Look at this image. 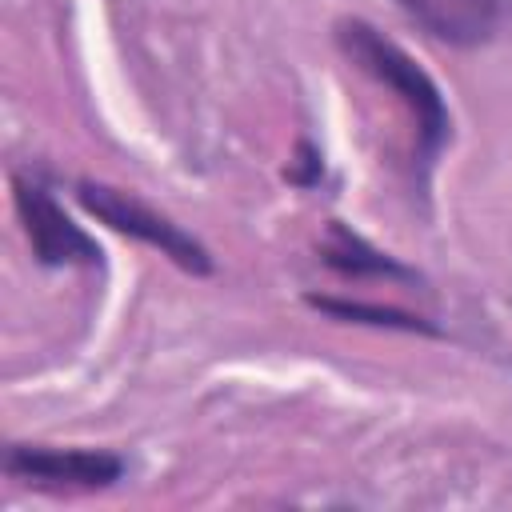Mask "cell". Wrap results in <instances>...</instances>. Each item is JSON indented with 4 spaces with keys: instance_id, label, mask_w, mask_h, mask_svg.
<instances>
[{
    "instance_id": "6da1fadb",
    "label": "cell",
    "mask_w": 512,
    "mask_h": 512,
    "mask_svg": "<svg viewBox=\"0 0 512 512\" xmlns=\"http://www.w3.org/2000/svg\"><path fill=\"white\" fill-rule=\"evenodd\" d=\"M336 44H340V52H344L360 72H368L372 80L388 84V88L412 108V116H416V136H420V156L432 160L436 148L448 140V128H452L448 104H444L440 88L432 84V76H428L400 44H392L388 36H380L368 20H340V24H336Z\"/></svg>"
},
{
    "instance_id": "7a4b0ae2",
    "label": "cell",
    "mask_w": 512,
    "mask_h": 512,
    "mask_svg": "<svg viewBox=\"0 0 512 512\" xmlns=\"http://www.w3.org/2000/svg\"><path fill=\"white\" fill-rule=\"evenodd\" d=\"M76 196H80V204H84L100 224H108V228H116V232H124V236H136V240L160 248V252H164L172 264H180L184 272H196V276H208V272H212L208 248H204L196 236H188L176 220H168V216H160L156 208H148L144 200H136L132 192L112 188V184L84 180V184H76Z\"/></svg>"
},
{
    "instance_id": "3957f363",
    "label": "cell",
    "mask_w": 512,
    "mask_h": 512,
    "mask_svg": "<svg viewBox=\"0 0 512 512\" xmlns=\"http://www.w3.org/2000/svg\"><path fill=\"white\" fill-rule=\"evenodd\" d=\"M16 208H20V220H24V232L32 240V252L40 264H96L100 260V248L96 240L72 224L64 216V208L40 188V184H28V180H16Z\"/></svg>"
},
{
    "instance_id": "277c9868",
    "label": "cell",
    "mask_w": 512,
    "mask_h": 512,
    "mask_svg": "<svg viewBox=\"0 0 512 512\" xmlns=\"http://www.w3.org/2000/svg\"><path fill=\"white\" fill-rule=\"evenodd\" d=\"M4 472L40 480V484H80V488H104L124 476V460L96 448H32L12 444L4 452Z\"/></svg>"
},
{
    "instance_id": "5b68a950",
    "label": "cell",
    "mask_w": 512,
    "mask_h": 512,
    "mask_svg": "<svg viewBox=\"0 0 512 512\" xmlns=\"http://www.w3.org/2000/svg\"><path fill=\"white\" fill-rule=\"evenodd\" d=\"M396 4L424 32H432L436 40H444L452 48L488 44L512 12V0H396Z\"/></svg>"
},
{
    "instance_id": "8992f818",
    "label": "cell",
    "mask_w": 512,
    "mask_h": 512,
    "mask_svg": "<svg viewBox=\"0 0 512 512\" xmlns=\"http://www.w3.org/2000/svg\"><path fill=\"white\" fill-rule=\"evenodd\" d=\"M320 252H324V260L332 268H340L348 276H412L404 264H396L384 252H376L368 240H360L356 232H348L340 220L328 224V236H324Z\"/></svg>"
},
{
    "instance_id": "52a82bcc",
    "label": "cell",
    "mask_w": 512,
    "mask_h": 512,
    "mask_svg": "<svg viewBox=\"0 0 512 512\" xmlns=\"http://www.w3.org/2000/svg\"><path fill=\"white\" fill-rule=\"evenodd\" d=\"M312 308H324L332 316L344 320H364V324H392V328H408V332H432L424 320H412L408 312H392V308H372V304H356V300H332V296H308Z\"/></svg>"
}]
</instances>
